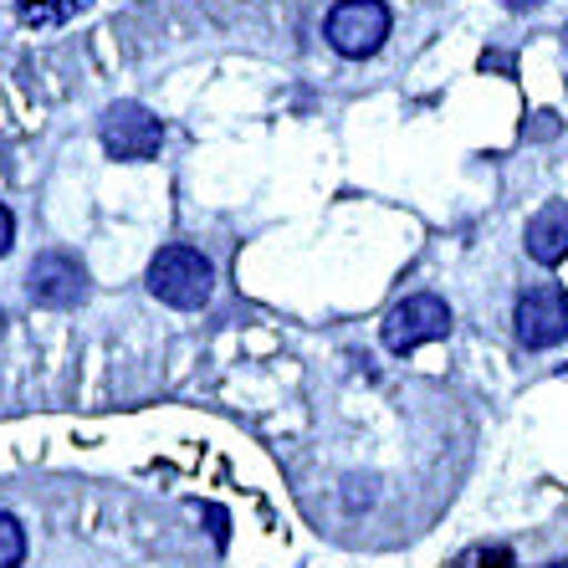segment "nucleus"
<instances>
[{
    "label": "nucleus",
    "instance_id": "2",
    "mask_svg": "<svg viewBox=\"0 0 568 568\" xmlns=\"http://www.w3.org/2000/svg\"><path fill=\"white\" fill-rule=\"evenodd\" d=\"M389 27H395V16H389L384 0H338L328 11L323 37H328V47L338 57L364 62V57H374L384 41H389Z\"/></svg>",
    "mask_w": 568,
    "mask_h": 568
},
{
    "label": "nucleus",
    "instance_id": "6",
    "mask_svg": "<svg viewBox=\"0 0 568 568\" xmlns=\"http://www.w3.org/2000/svg\"><path fill=\"white\" fill-rule=\"evenodd\" d=\"M27 292L37 307H52V313H72V307L88 303V292H93V282H88V266L78 262V256L67 252H41L37 262H31L27 272Z\"/></svg>",
    "mask_w": 568,
    "mask_h": 568
},
{
    "label": "nucleus",
    "instance_id": "14",
    "mask_svg": "<svg viewBox=\"0 0 568 568\" xmlns=\"http://www.w3.org/2000/svg\"><path fill=\"white\" fill-rule=\"evenodd\" d=\"M558 379H568V369H558Z\"/></svg>",
    "mask_w": 568,
    "mask_h": 568
},
{
    "label": "nucleus",
    "instance_id": "3",
    "mask_svg": "<svg viewBox=\"0 0 568 568\" xmlns=\"http://www.w3.org/2000/svg\"><path fill=\"white\" fill-rule=\"evenodd\" d=\"M384 348L389 354H415V348L425 344H440V338H450V307L446 297H436V292H415V297H405V303L389 307V317H384L379 328Z\"/></svg>",
    "mask_w": 568,
    "mask_h": 568
},
{
    "label": "nucleus",
    "instance_id": "4",
    "mask_svg": "<svg viewBox=\"0 0 568 568\" xmlns=\"http://www.w3.org/2000/svg\"><path fill=\"white\" fill-rule=\"evenodd\" d=\"M517 323V344L542 354V348H558L568 338V292L558 282H532L513 307Z\"/></svg>",
    "mask_w": 568,
    "mask_h": 568
},
{
    "label": "nucleus",
    "instance_id": "13",
    "mask_svg": "<svg viewBox=\"0 0 568 568\" xmlns=\"http://www.w3.org/2000/svg\"><path fill=\"white\" fill-rule=\"evenodd\" d=\"M542 568H568V558H554V564H542Z\"/></svg>",
    "mask_w": 568,
    "mask_h": 568
},
{
    "label": "nucleus",
    "instance_id": "12",
    "mask_svg": "<svg viewBox=\"0 0 568 568\" xmlns=\"http://www.w3.org/2000/svg\"><path fill=\"white\" fill-rule=\"evenodd\" d=\"M6 323H11V317H6V307H0V338H6Z\"/></svg>",
    "mask_w": 568,
    "mask_h": 568
},
{
    "label": "nucleus",
    "instance_id": "10",
    "mask_svg": "<svg viewBox=\"0 0 568 568\" xmlns=\"http://www.w3.org/2000/svg\"><path fill=\"white\" fill-rule=\"evenodd\" d=\"M11 241H16V215L6 211V205H0V256L11 252Z\"/></svg>",
    "mask_w": 568,
    "mask_h": 568
},
{
    "label": "nucleus",
    "instance_id": "9",
    "mask_svg": "<svg viewBox=\"0 0 568 568\" xmlns=\"http://www.w3.org/2000/svg\"><path fill=\"white\" fill-rule=\"evenodd\" d=\"M27 558V528L16 513H0V568H21Z\"/></svg>",
    "mask_w": 568,
    "mask_h": 568
},
{
    "label": "nucleus",
    "instance_id": "11",
    "mask_svg": "<svg viewBox=\"0 0 568 568\" xmlns=\"http://www.w3.org/2000/svg\"><path fill=\"white\" fill-rule=\"evenodd\" d=\"M503 6H507V11H538L542 0H503Z\"/></svg>",
    "mask_w": 568,
    "mask_h": 568
},
{
    "label": "nucleus",
    "instance_id": "5",
    "mask_svg": "<svg viewBox=\"0 0 568 568\" xmlns=\"http://www.w3.org/2000/svg\"><path fill=\"white\" fill-rule=\"evenodd\" d=\"M98 139H103L108 159H119V164H144L164 149V123L149 113L144 103H113L98 123Z\"/></svg>",
    "mask_w": 568,
    "mask_h": 568
},
{
    "label": "nucleus",
    "instance_id": "7",
    "mask_svg": "<svg viewBox=\"0 0 568 568\" xmlns=\"http://www.w3.org/2000/svg\"><path fill=\"white\" fill-rule=\"evenodd\" d=\"M523 246H528V256L538 266L568 262V200H548V205L532 211L528 231H523Z\"/></svg>",
    "mask_w": 568,
    "mask_h": 568
},
{
    "label": "nucleus",
    "instance_id": "1",
    "mask_svg": "<svg viewBox=\"0 0 568 568\" xmlns=\"http://www.w3.org/2000/svg\"><path fill=\"white\" fill-rule=\"evenodd\" d=\"M149 292H154L164 307H174V313H195V307L211 303L215 292V266L205 252H195V246H159L154 256H149V272H144Z\"/></svg>",
    "mask_w": 568,
    "mask_h": 568
},
{
    "label": "nucleus",
    "instance_id": "8",
    "mask_svg": "<svg viewBox=\"0 0 568 568\" xmlns=\"http://www.w3.org/2000/svg\"><path fill=\"white\" fill-rule=\"evenodd\" d=\"M82 11H93V0H21V6H16V21H21V27H37V31H52V27H67V21Z\"/></svg>",
    "mask_w": 568,
    "mask_h": 568
}]
</instances>
